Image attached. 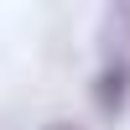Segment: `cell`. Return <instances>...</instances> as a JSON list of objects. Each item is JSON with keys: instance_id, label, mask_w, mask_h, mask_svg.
I'll use <instances>...</instances> for the list:
<instances>
[{"instance_id": "1", "label": "cell", "mask_w": 130, "mask_h": 130, "mask_svg": "<svg viewBox=\"0 0 130 130\" xmlns=\"http://www.w3.org/2000/svg\"><path fill=\"white\" fill-rule=\"evenodd\" d=\"M94 109L104 115V120H120V109L130 104V62L125 57H109L99 73H94Z\"/></svg>"}, {"instance_id": "2", "label": "cell", "mask_w": 130, "mask_h": 130, "mask_svg": "<svg viewBox=\"0 0 130 130\" xmlns=\"http://www.w3.org/2000/svg\"><path fill=\"white\" fill-rule=\"evenodd\" d=\"M47 130H83V125H73V120H52Z\"/></svg>"}]
</instances>
